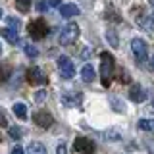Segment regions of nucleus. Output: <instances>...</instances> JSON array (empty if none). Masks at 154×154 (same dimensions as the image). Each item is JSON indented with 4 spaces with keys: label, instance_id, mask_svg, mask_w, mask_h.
I'll list each match as a JSON object with an SVG mask.
<instances>
[{
    "label": "nucleus",
    "instance_id": "obj_1",
    "mask_svg": "<svg viewBox=\"0 0 154 154\" xmlns=\"http://www.w3.org/2000/svg\"><path fill=\"white\" fill-rule=\"evenodd\" d=\"M114 56L108 54V52H102L100 54V79H102L104 87H110V81H112V73H114Z\"/></svg>",
    "mask_w": 154,
    "mask_h": 154
},
{
    "label": "nucleus",
    "instance_id": "obj_2",
    "mask_svg": "<svg viewBox=\"0 0 154 154\" xmlns=\"http://www.w3.org/2000/svg\"><path fill=\"white\" fill-rule=\"evenodd\" d=\"M77 37H79V25L77 23H67V25L60 31V45H64V46H67V45H73V42L77 41Z\"/></svg>",
    "mask_w": 154,
    "mask_h": 154
},
{
    "label": "nucleus",
    "instance_id": "obj_3",
    "mask_svg": "<svg viewBox=\"0 0 154 154\" xmlns=\"http://www.w3.org/2000/svg\"><path fill=\"white\" fill-rule=\"evenodd\" d=\"M29 35H31L33 38H45L48 35V25L45 19H35V21L29 23Z\"/></svg>",
    "mask_w": 154,
    "mask_h": 154
},
{
    "label": "nucleus",
    "instance_id": "obj_4",
    "mask_svg": "<svg viewBox=\"0 0 154 154\" xmlns=\"http://www.w3.org/2000/svg\"><path fill=\"white\" fill-rule=\"evenodd\" d=\"M58 69H60V75L64 77V79H71V77L75 75V66L67 56L58 58Z\"/></svg>",
    "mask_w": 154,
    "mask_h": 154
},
{
    "label": "nucleus",
    "instance_id": "obj_5",
    "mask_svg": "<svg viewBox=\"0 0 154 154\" xmlns=\"http://www.w3.org/2000/svg\"><path fill=\"white\" fill-rule=\"evenodd\" d=\"M73 148L77 154H93L94 152V143L87 137H77L73 143Z\"/></svg>",
    "mask_w": 154,
    "mask_h": 154
},
{
    "label": "nucleus",
    "instance_id": "obj_6",
    "mask_svg": "<svg viewBox=\"0 0 154 154\" xmlns=\"http://www.w3.org/2000/svg\"><path fill=\"white\" fill-rule=\"evenodd\" d=\"M131 50H133V54H135V58H137L139 62L146 60L148 48H146V42H144L143 38H133V41H131Z\"/></svg>",
    "mask_w": 154,
    "mask_h": 154
},
{
    "label": "nucleus",
    "instance_id": "obj_7",
    "mask_svg": "<svg viewBox=\"0 0 154 154\" xmlns=\"http://www.w3.org/2000/svg\"><path fill=\"white\" fill-rule=\"evenodd\" d=\"M33 122H35L38 127L48 129L52 123H54V118L50 116V112H45V110H41V112H35V116H33Z\"/></svg>",
    "mask_w": 154,
    "mask_h": 154
},
{
    "label": "nucleus",
    "instance_id": "obj_8",
    "mask_svg": "<svg viewBox=\"0 0 154 154\" xmlns=\"http://www.w3.org/2000/svg\"><path fill=\"white\" fill-rule=\"evenodd\" d=\"M27 81L33 85H45L46 83V75L41 71V67H31V69L27 71Z\"/></svg>",
    "mask_w": 154,
    "mask_h": 154
},
{
    "label": "nucleus",
    "instance_id": "obj_9",
    "mask_svg": "<svg viewBox=\"0 0 154 154\" xmlns=\"http://www.w3.org/2000/svg\"><path fill=\"white\" fill-rule=\"evenodd\" d=\"M129 98H131L133 102H143V100L146 98L143 87H141V85H133L131 89H129Z\"/></svg>",
    "mask_w": 154,
    "mask_h": 154
},
{
    "label": "nucleus",
    "instance_id": "obj_10",
    "mask_svg": "<svg viewBox=\"0 0 154 154\" xmlns=\"http://www.w3.org/2000/svg\"><path fill=\"white\" fill-rule=\"evenodd\" d=\"M60 14L64 17H73V16H79V8H77L75 4H62Z\"/></svg>",
    "mask_w": 154,
    "mask_h": 154
},
{
    "label": "nucleus",
    "instance_id": "obj_11",
    "mask_svg": "<svg viewBox=\"0 0 154 154\" xmlns=\"http://www.w3.org/2000/svg\"><path fill=\"white\" fill-rule=\"evenodd\" d=\"M94 77H96V73H94V67H93V66L87 64V66L81 67V79H83L85 83H93Z\"/></svg>",
    "mask_w": 154,
    "mask_h": 154
},
{
    "label": "nucleus",
    "instance_id": "obj_12",
    "mask_svg": "<svg viewBox=\"0 0 154 154\" xmlns=\"http://www.w3.org/2000/svg\"><path fill=\"white\" fill-rule=\"evenodd\" d=\"M62 102H64L66 106H77L81 102V94L79 93H66L64 96H62Z\"/></svg>",
    "mask_w": 154,
    "mask_h": 154
},
{
    "label": "nucleus",
    "instance_id": "obj_13",
    "mask_svg": "<svg viewBox=\"0 0 154 154\" xmlns=\"http://www.w3.org/2000/svg\"><path fill=\"white\" fill-rule=\"evenodd\" d=\"M0 35H2V37H4V41H8L10 45H16V42L19 41V37H17V31H14V29H10V27L2 29V31H0Z\"/></svg>",
    "mask_w": 154,
    "mask_h": 154
},
{
    "label": "nucleus",
    "instance_id": "obj_14",
    "mask_svg": "<svg viewBox=\"0 0 154 154\" xmlns=\"http://www.w3.org/2000/svg\"><path fill=\"white\" fill-rule=\"evenodd\" d=\"M139 25H141L146 33H154V17H150V16L141 17L139 19Z\"/></svg>",
    "mask_w": 154,
    "mask_h": 154
},
{
    "label": "nucleus",
    "instance_id": "obj_15",
    "mask_svg": "<svg viewBox=\"0 0 154 154\" xmlns=\"http://www.w3.org/2000/svg\"><path fill=\"white\" fill-rule=\"evenodd\" d=\"M12 110H14V114H16L19 119H27V106L23 102H16Z\"/></svg>",
    "mask_w": 154,
    "mask_h": 154
},
{
    "label": "nucleus",
    "instance_id": "obj_16",
    "mask_svg": "<svg viewBox=\"0 0 154 154\" xmlns=\"http://www.w3.org/2000/svg\"><path fill=\"white\" fill-rule=\"evenodd\" d=\"M27 154H46V148L42 143H31L27 146Z\"/></svg>",
    "mask_w": 154,
    "mask_h": 154
},
{
    "label": "nucleus",
    "instance_id": "obj_17",
    "mask_svg": "<svg viewBox=\"0 0 154 154\" xmlns=\"http://www.w3.org/2000/svg\"><path fill=\"white\" fill-rule=\"evenodd\" d=\"M106 41H108L114 48H118V45H119V41H118V33L112 31V29H108V31H106Z\"/></svg>",
    "mask_w": 154,
    "mask_h": 154
},
{
    "label": "nucleus",
    "instance_id": "obj_18",
    "mask_svg": "<svg viewBox=\"0 0 154 154\" xmlns=\"http://www.w3.org/2000/svg\"><path fill=\"white\" fill-rule=\"evenodd\" d=\"M137 127L143 129V131H152L154 129V119H139Z\"/></svg>",
    "mask_w": 154,
    "mask_h": 154
},
{
    "label": "nucleus",
    "instance_id": "obj_19",
    "mask_svg": "<svg viewBox=\"0 0 154 154\" xmlns=\"http://www.w3.org/2000/svg\"><path fill=\"white\" fill-rule=\"evenodd\" d=\"M16 8L21 14H27L31 10V0H16Z\"/></svg>",
    "mask_w": 154,
    "mask_h": 154
},
{
    "label": "nucleus",
    "instance_id": "obj_20",
    "mask_svg": "<svg viewBox=\"0 0 154 154\" xmlns=\"http://www.w3.org/2000/svg\"><path fill=\"white\" fill-rule=\"evenodd\" d=\"M104 137L108 139V141H119V139H122V133H119L118 129H108V131H104Z\"/></svg>",
    "mask_w": 154,
    "mask_h": 154
},
{
    "label": "nucleus",
    "instance_id": "obj_21",
    "mask_svg": "<svg viewBox=\"0 0 154 154\" xmlns=\"http://www.w3.org/2000/svg\"><path fill=\"white\" fill-rule=\"evenodd\" d=\"M23 50H25V54H27L29 58H37V56H38V50H37L33 45H29V42H27V45H23Z\"/></svg>",
    "mask_w": 154,
    "mask_h": 154
},
{
    "label": "nucleus",
    "instance_id": "obj_22",
    "mask_svg": "<svg viewBox=\"0 0 154 154\" xmlns=\"http://www.w3.org/2000/svg\"><path fill=\"white\" fill-rule=\"evenodd\" d=\"M6 23L10 25V29H14V31H17L19 25H21V23H19V19H17V17H12V16L6 17Z\"/></svg>",
    "mask_w": 154,
    "mask_h": 154
},
{
    "label": "nucleus",
    "instance_id": "obj_23",
    "mask_svg": "<svg viewBox=\"0 0 154 154\" xmlns=\"http://www.w3.org/2000/svg\"><path fill=\"white\" fill-rule=\"evenodd\" d=\"M8 77H10V67L0 66V83H2V81H6Z\"/></svg>",
    "mask_w": 154,
    "mask_h": 154
},
{
    "label": "nucleus",
    "instance_id": "obj_24",
    "mask_svg": "<svg viewBox=\"0 0 154 154\" xmlns=\"http://www.w3.org/2000/svg\"><path fill=\"white\" fill-rule=\"evenodd\" d=\"M21 129H19V127H16V125H14V127H10V137H12V139H21Z\"/></svg>",
    "mask_w": 154,
    "mask_h": 154
},
{
    "label": "nucleus",
    "instance_id": "obj_25",
    "mask_svg": "<svg viewBox=\"0 0 154 154\" xmlns=\"http://www.w3.org/2000/svg\"><path fill=\"white\" fill-rule=\"evenodd\" d=\"M45 98H46V91H38V93H35V102L42 104V102H45Z\"/></svg>",
    "mask_w": 154,
    "mask_h": 154
},
{
    "label": "nucleus",
    "instance_id": "obj_26",
    "mask_svg": "<svg viewBox=\"0 0 154 154\" xmlns=\"http://www.w3.org/2000/svg\"><path fill=\"white\" fill-rule=\"evenodd\" d=\"M35 8L38 10V12H45V10H46V2H45V0H35Z\"/></svg>",
    "mask_w": 154,
    "mask_h": 154
},
{
    "label": "nucleus",
    "instance_id": "obj_27",
    "mask_svg": "<svg viewBox=\"0 0 154 154\" xmlns=\"http://www.w3.org/2000/svg\"><path fill=\"white\" fill-rule=\"evenodd\" d=\"M0 125H2V127H6V125H8V119H6V116H4L2 110H0Z\"/></svg>",
    "mask_w": 154,
    "mask_h": 154
},
{
    "label": "nucleus",
    "instance_id": "obj_28",
    "mask_svg": "<svg viewBox=\"0 0 154 154\" xmlns=\"http://www.w3.org/2000/svg\"><path fill=\"white\" fill-rule=\"evenodd\" d=\"M10 154H25V150H23V148L17 144V146H14V148H12V152H10Z\"/></svg>",
    "mask_w": 154,
    "mask_h": 154
},
{
    "label": "nucleus",
    "instance_id": "obj_29",
    "mask_svg": "<svg viewBox=\"0 0 154 154\" xmlns=\"http://www.w3.org/2000/svg\"><path fill=\"white\" fill-rule=\"evenodd\" d=\"M56 154H67V148H66V144H60V146L56 148Z\"/></svg>",
    "mask_w": 154,
    "mask_h": 154
},
{
    "label": "nucleus",
    "instance_id": "obj_30",
    "mask_svg": "<svg viewBox=\"0 0 154 154\" xmlns=\"http://www.w3.org/2000/svg\"><path fill=\"white\" fill-rule=\"evenodd\" d=\"M48 4L52 8H58V6H62V0H48Z\"/></svg>",
    "mask_w": 154,
    "mask_h": 154
},
{
    "label": "nucleus",
    "instance_id": "obj_31",
    "mask_svg": "<svg viewBox=\"0 0 154 154\" xmlns=\"http://www.w3.org/2000/svg\"><path fill=\"white\" fill-rule=\"evenodd\" d=\"M150 64H152V67H154V56H152V58H150Z\"/></svg>",
    "mask_w": 154,
    "mask_h": 154
},
{
    "label": "nucleus",
    "instance_id": "obj_32",
    "mask_svg": "<svg viewBox=\"0 0 154 154\" xmlns=\"http://www.w3.org/2000/svg\"><path fill=\"white\" fill-rule=\"evenodd\" d=\"M0 54H2V45H0Z\"/></svg>",
    "mask_w": 154,
    "mask_h": 154
},
{
    "label": "nucleus",
    "instance_id": "obj_33",
    "mask_svg": "<svg viewBox=\"0 0 154 154\" xmlns=\"http://www.w3.org/2000/svg\"><path fill=\"white\" fill-rule=\"evenodd\" d=\"M0 17H2V8H0Z\"/></svg>",
    "mask_w": 154,
    "mask_h": 154
},
{
    "label": "nucleus",
    "instance_id": "obj_34",
    "mask_svg": "<svg viewBox=\"0 0 154 154\" xmlns=\"http://www.w3.org/2000/svg\"><path fill=\"white\" fill-rule=\"evenodd\" d=\"M150 2H152V6H154V0H150Z\"/></svg>",
    "mask_w": 154,
    "mask_h": 154
},
{
    "label": "nucleus",
    "instance_id": "obj_35",
    "mask_svg": "<svg viewBox=\"0 0 154 154\" xmlns=\"http://www.w3.org/2000/svg\"><path fill=\"white\" fill-rule=\"evenodd\" d=\"M152 106H154V100H152Z\"/></svg>",
    "mask_w": 154,
    "mask_h": 154
}]
</instances>
